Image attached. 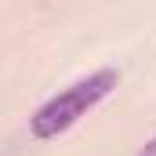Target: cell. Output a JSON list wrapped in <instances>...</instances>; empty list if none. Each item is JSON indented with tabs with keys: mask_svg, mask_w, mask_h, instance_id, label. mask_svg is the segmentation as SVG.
<instances>
[{
	"mask_svg": "<svg viewBox=\"0 0 156 156\" xmlns=\"http://www.w3.org/2000/svg\"><path fill=\"white\" fill-rule=\"evenodd\" d=\"M116 83H120L116 69H94L91 76L69 83L66 91H58L55 98H47L37 113L29 116V134H33L37 142H47V138L66 134V131H69L73 123H80L102 98H109V94L116 91Z\"/></svg>",
	"mask_w": 156,
	"mask_h": 156,
	"instance_id": "6da1fadb",
	"label": "cell"
},
{
	"mask_svg": "<svg viewBox=\"0 0 156 156\" xmlns=\"http://www.w3.org/2000/svg\"><path fill=\"white\" fill-rule=\"evenodd\" d=\"M134 156H156V134H153V138H149V142H145V145H142Z\"/></svg>",
	"mask_w": 156,
	"mask_h": 156,
	"instance_id": "7a4b0ae2",
	"label": "cell"
}]
</instances>
